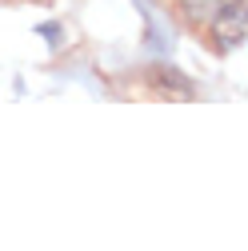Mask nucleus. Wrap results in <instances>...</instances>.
<instances>
[{
	"label": "nucleus",
	"mask_w": 248,
	"mask_h": 251,
	"mask_svg": "<svg viewBox=\"0 0 248 251\" xmlns=\"http://www.w3.org/2000/svg\"><path fill=\"white\" fill-rule=\"evenodd\" d=\"M244 28H248V16H244V0H224L220 12L208 20V32L216 40L220 52H232L244 44Z\"/></svg>",
	"instance_id": "f257e3e1"
},
{
	"label": "nucleus",
	"mask_w": 248,
	"mask_h": 251,
	"mask_svg": "<svg viewBox=\"0 0 248 251\" xmlns=\"http://www.w3.org/2000/svg\"><path fill=\"white\" fill-rule=\"evenodd\" d=\"M220 4H224V0H180L184 16H188L192 24H208L216 12H220Z\"/></svg>",
	"instance_id": "f03ea898"
}]
</instances>
